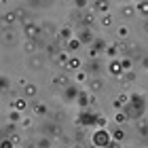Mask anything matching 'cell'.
<instances>
[{"mask_svg":"<svg viewBox=\"0 0 148 148\" xmlns=\"http://www.w3.org/2000/svg\"><path fill=\"white\" fill-rule=\"evenodd\" d=\"M110 144V136L106 131H95L93 133V146H108Z\"/></svg>","mask_w":148,"mask_h":148,"instance_id":"cell-1","label":"cell"},{"mask_svg":"<svg viewBox=\"0 0 148 148\" xmlns=\"http://www.w3.org/2000/svg\"><path fill=\"white\" fill-rule=\"evenodd\" d=\"M15 21H17V13H6V15L0 19V23H2L4 28H11V25L15 23Z\"/></svg>","mask_w":148,"mask_h":148,"instance_id":"cell-2","label":"cell"},{"mask_svg":"<svg viewBox=\"0 0 148 148\" xmlns=\"http://www.w3.org/2000/svg\"><path fill=\"white\" fill-rule=\"evenodd\" d=\"M110 74L112 76H121V74H123V66H121L119 62H112L110 64Z\"/></svg>","mask_w":148,"mask_h":148,"instance_id":"cell-3","label":"cell"},{"mask_svg":"<svg viewBox=\"0 0 148 148\" xmlns=\"http://www.w3.org/2000/svg\"><path fill=\"white\" fill-rule=\"evenodd\" d=\"M121 13H123V17H133L136 15V6L133 4H125L123 9H121Z\"/></svg>","mask_w":148,"mask_h":148,"instance_id":"cell-4","label":"cell"},{"mask_svg":"<svg viewBox=\"0 0 148 148\" xmlns=\"http://www.w3.org/2000/svg\"><path fill=\"white\" fill-rule=\"evenodd\" d=\"M66 66H68L70 70H78L80 68V59L78 57H68V64H66Z\"/></svg>","mask_w":148,"mask_h":148,"instance_id":"cell-5","label":"cell"},{"mask_svg":"<svg viewBox=\"0 0 148 148\" xmlns=\"http://www.w3.org/2000/svg\"><path fill=\"white\" fill-rule=\"evenodd\" d=\"M11 108L13 110H25V99H13V104H11Z\"/></svg>","mask_w":148,"mask_h":148,"instance_id":"cell-6","label":"cell"},{"mask_svg":"<svg viewBox=\"0 0 148 148\" xmlns=\"http://www.w3.org/2000/svg\"><path fill=\"white\" fill-rule=\"evenodd\" d=\"M23 93H25V97H32V95H36V93H38V87L36 85H25Z\"/></svg>","mask_w":148,"mask_h":148,"instance_id":"cell-7","label":"cell"},{"mask_svg":"<svg viewBox=\"0 0 148 148\" xmlns=\"http://www.w3.org/2000/svg\"><path fill=\"white\" fill-rule=\"evenodd\" d=\"M91 91H99V89H104V80H99V78H95V80H91Z\"/></svg>","mask_w":148,"mask_h":148,"instance_id":"cell-8","label":"cell"},{"mask_svg":"<svg viewBox=\"0 0 148 148\" xmlns=\"http://www.w3.org/2000/svg\"><path fill=\"white\" fill-rule=\"evenodd\" d=\"M136 11H138V13H142V15H148V0L140 2V4L136 6Z\"/></svg>","mask_w":148,"mask_h":148,"instance_id":"cell-9","label":"cell"},{"mask_svg":"<svg viewBox=\"0 0 148 148\" xmlns=\"http://www.w3.org/2000/svg\"><path fill=\"white\" fill-rule=\"evenodd\" d=\"M95 11L106 13V11H108V2H106V0H97V2H95Z\"/></svg>","mask_w":148,"mask_h":148,"instance_id":"cell-10","label":"cell"},{"mask_svg":"<svg viewBox=\"0 0 148 148\" xmlns=\"http://www.w3.org/2000/svg\"><path fill=\"white\" fill-rule=\"evenodd\" d=\"M36 32H38V28L34 23H25V34H28V36H34Z\"/></svg>","mask_w":148,"mask_h":148,"instance_id":"cell-11","label":"cell"},{"mask_svg":"<svg viewBox=\"0 0 148 148\" xmlns=\"http://www.w3.org/2000/svg\"><path fill=\"white\" fill-rule=\"evenodd\" d=\"M55 62H57L59 66H66V64H68V55H66V53H57Z\"/></svg>","mask_w":148,"mask_h":148,"instance_id":"cell-12","label":"cell"},{"mask_svg":"<svg viewBox=\"0 0 148 148\" xmlns=\"http://www.w3.org/2000/svg\"><path fill=\"white\" fill-rule=\"evenodd\" d=\"M80 42H91V32L89 30H85V32H80Z\"/></svg>","mask_w":148,"mask_h":148,"instance_id":"cell-13","label":"cell"},{"mask_svg":"<svg viewBox=\"0 0 148 148\" xmlns=\"http://www.w3.org/2000/svg\"><path fill=\"white\" fill-rule=\"evenodd\" d=\"M116 34H119L121 38H127V36H129V28H127V25H121V28H119V32H116Z\"/></svg>","mask_w":148,"mask_h":148,"instance_id":"cell-14","label":"cell"},{"mask_svg":"<svg viewBox=\"0 0 148 148\" xmlns=\"http://www.w3.org/2000/svg\"><path fill=\"white\" fill-rule=\"evenodd\" d=\"M112 138H114V140H119V142H121V140L125 138V131H123V129H114V133H112Z\"/></svg>","mask_w":148,"mask_h":148,"instance_id":"cell-15","label":"cell"},{"mask_svg":"<svg viewBox=\"0 0 148 148\" xmlns=\"http://www.w3.org/2000/svg\"><path fill=\"white\" fill-rule=\"evenodd\" d=\"M102 25H104V28H110V25H112V17L110 15H104L102 17Z\"/></svg>","mask_w":148,"mask_h":148,"instance_id":"cell-16","label":"cell"},{"mask_svg":"<svg viewBox=\"0 0 148 148\" xmlns=\"http://www.w3.org/2000/svg\"><path fill=\"white\" fill-rule=\"evenodd\" d=\"M25 51L28 53H32V51H36V45H34V40H28V42H25V47H23Z\"/></svg>","mask_w":148,"mask_h":148,"instance_id":"cell-17","label":"cell"},{"mask_svg":"<svg viewBox=\"0 0 148 148\" xmlns=\"http://www.w3.org/2000/svg\"><path fill=\"white\" fill-rule=\"evenodd\" d=\"M66 83H68V76H66V74H59L55 78V85H66Z\"/></svg>","mask_w":148,"mask_h":148,"instance_id":"cell-18","label":"cell"},{"mask_svg":"<svg viewBox=\"0 0 148 148\" xmlns=\"http://www.w3.org/2000/svg\"><path fill=\"white\" fill-rule=\"evenodd\" d=\"M68 47H70L72 51H76L78 47H80V40H70V38H68Z\"/></svg>","mask_w":148,"mask_h":148,"instance_id":"cell-19","label":"cell"},{"mask_svg":"<svg viewBox=\"0 0 148 148\" xmlns=\"http://www.w3.org/2000/svg\"><path fill=\"white\" fill-rule=\"evenodd\" d=\"M59 36H62V38H70V36H72L70 28H62V32H59Z\"/></svg>","mask_w":148,"mask_h":148,"instance_id":"cell-20","label":"cell"},{"mask_svg":"<svg viewBox=\"0 0 148 148\" xmlns=\"http://www.w3.org/2000/svg\"><path fill=\"white\" fill-rule=\"evenodd\" d=\"M125 119H127V116H125L123 112H116V116H114V121H116V123H123Z\"/></svg>","mask_w":148,"mask_h":148,"instance_id":"cell-21","label":"cell"},{"mask_svg":"<svg viewBox=\"0 0 148 148\" xmlns=\"http://www.w3.org/2000/svg\"><path fill=\"white\" fill-rule=\"evenodd\" d=\"M76 80H78V83H85V80H87V74H85V72H78V74H76Z\"/></svg>","mask_w":148,"mask_h":148,"instance_id":"cell-22","label":"cell"},{"mask_svg":"<svg viewBox=\"0 0 148 148\" xmlns=\"http://www.w3.org/2000/svg\"><path fill=\"white\" fill-rule=\"evenodd\" d=\"M45 112H47L45 104H38V106H36V114H45Z\"/></svg>","mask_w":148,"mask_h":148,"instance_id":"cell-23","label":"cell"},{"mask_svg":"<svg viewBox=\"0 0 148 148\" xmlns=\"http://www.w3.org/2000/svg\"><path fill=\"white\" fill-rule=\"evenodd\" d=\"M121 66H123V70H129V68H131V62H129V59H123Z\"/></svg>","mask_w":148,"mask_h":148,"instance_id":"cell-24","label":"cell"},{"mask_svg":"<svg viewBox=\"0 0 148 148\" xmlns=\"http://www.w3.org/2000/svg\"><path fill=\"white\" fill-rule=\"evenodd\" d=\"M32 125V119H23L21 121V127H30Z\"/></svg>","mask_w":148,"mask_h":148,"instance_id":"cell-25","label":"cell"},{"mask_svg":"<svg viewBox=\"0 0 148 148\" xmlns=\"http://www.w3.org/2000/svg\"><path fill=\"white\" fill-rule=\"evenodd\" d=\"M11 140H13V142H11V144H21V138H19V136H13Z\"/></svg>","mask_w":148,"mask_h":148,"instance_id":"cell-26","label":"cell"},{"mask_svg":"<svg viewBox=\"0 0 148 148\" xmlns=\"http://www.w3.org/2000/svg\"><path fill=\"white\" fill-rule=\"evenodd\" d=\"M83 21H85V23H87V25H89V23H93V15H87V17H85V19H83Z\"/></svg>","mask_w":148,"mask_h":148,"instance_id":"cell-27","label":"cell"},{"mask_svg":"<svg viewBox=\"0 0 148 148\" xmlns=\"http://www.w3.org/2000/svg\"><path fill=\"white\" fill-rule=\"evenodd\" d=\"M144 28H146V32H148V23H146V25H144Z\"/></svg>","mask_w":148,"mask_h":148,"instance_id":"cell-28","label":"cell"}]
</instances>
